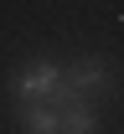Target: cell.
<instances>
[{
	"instance_id": "6da1fadb",
	"label": "cell",
	"mask_w": 124,
	"mask_h": 134,
	"mask_svg": "<svg viewBox=\"0 0 124 134\" xmlns=\"http://www.w3.org/2000/svg\"><path fill=\"white\" fill-rule=\"evenodd\" d=\"M57 77H62V67H57V62H26V67L16 72V98H21V103L47 98V93L57 88Z\"/></svg>"
},
{
	"instance_id": "3957f363",
	"label": "cell",
	"mask_w": 124,
	"mask_h": 134,
	"mask_svg": "<svg viewBox=\"0 0 124 134\" xmlns=\"http://www.w3.org/2000/svg\"><path fill=\"white\" fill-rule=\"evenodd\" d=\"M57 129H72V134H88V129H98V114H93V108H62V114H57Z\"/></svg>"
},
{
	"instance_id": "277c9868",
	"label": "cell",
	"mask_w": 124,
	"mask_h": 134,
	"mask_svg": "<svg viewBox=\"0 0 124 134\" xmlns=\"http://www.w3.org/2000/svg\"><path fill=\"white\" fill-rule=\"evenodd\" d=\"M21 119H26V129H31V134H52V129H57V108H52V103H31Z\"/></svg>"
},
{
	"instance_id": "7a4b0ae2",
	"label": "cell",
	"mask_w": 124,
	"mask_h": 134,
	"mask_svg": "<svg viewBox=\"0 0 124 134\" xmlns=\"http://www.w3.org/2000/svg\"><path fill=\"white\" fill-rule=\"evenodd\" d=\"M62 77H67V83L78 88V93H83V88H104V83H109V62L88 57V62H72L67 72H62Z\"/></svg>"
}]
</instances>
